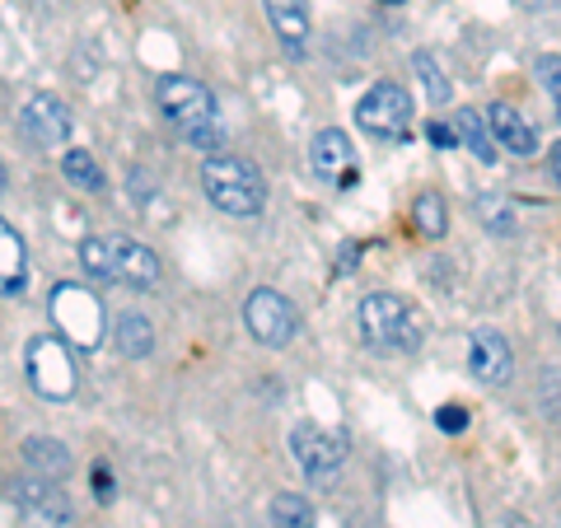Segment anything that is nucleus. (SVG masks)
I'll list each match as a JSON object with an SVG mask.
<instances>
[{"label":"nucleus","mask_w":561,"mask_h":528,"mask_svg":"<svg viewBox=\"0 0 561 528\" xmlns=\"http://www.w3.org/2000/svg\"><path fill=\"white\" fill-rule=\"evenodd\" d=\"M61 173H66V183L80 187V192H99L103 187V169L94 164L90 150H66L61 154Z\"/></svg>","instance_id":"obj_22"},{"label":"nucleus","mask_w":561,"mask_h":528,"mask_svg":"<svg viewBox=\"0 0 561 528\" xmlns=\"http://www.w3.org/2000/svg\"><path fill=\"white\" fill-rule=\"evenodd\" d=\"M272 528H313V505L295 491H280L272 496Z\"/></svg>","instance_id":"obj_23"},{"label":"nucleus","mask_w":561,"mask_h":528,"mask_svg":"<svg viewBox=\"0 0 561 528\" xmlns=\"http://www.w3.org/2000/svg\"><path fill=\"white\" fill-rule=\"evenodd\" d=\"M389 5H398V0H389Z\"/></svg>","instance_id":"obj_31"},{"label":"nucleus","mask_w":561,"mask_h":528,"mask_svg":"<svg viewBox=\"0 0 561 528\" xmlns=\"http://www.w3.org/2000/svg\"><path fill=\"white\" fill-rule=\"evenodd\" d=\"M472 210H478V220L486 225L491 234H515L519 230V216H515V206L501 197V192H482L478 202H472Z\"/></svg>","instance_id":"obj_21"},{"label":"nucleus","mask_w":561,"mask_h":528,"mask_svg":"<svg viewBox=\"0 0 561 528\" xmlns=\"http://www.w3.org/2000/svg\"><path fill=\"white\" fill-rule=\"evenodd\" d=\"M468 365L486 389H501V383H511V375H515V351L496 328H478L468 337Z\"/></svg>","instance_id":"obj_12"},{"label":"nucleus","mask_w":561,"mask_h":528,"mask_svg":"<svg viewBox=\"0 0 561 528\" xmlns=\"http://www.w3.org/2000/svg\"><path fill=\"white\" fill-rule=\"evenodd\" d=\"M412 225L421 239H440L449 230V210H445V197L440 192H421L412 202Z\"/></svg>","instance_id":"obj_20"},{"label":"nucleus","mask_w":561,"mask_h":528,"mask_svg":"<svg viewBox=\"0 0 561 528\" xmlns=\"http://www.w3.org/2000/svg\"><path fill=\"white\" fill-rule=\"evenodd\" d=\"M24 375L33 383V393L47 398V402H66L70 393H76L80 383V369H76V351H70V342L61 337H33L24 346Z\"/></svg>","instance_id":"obj_6"},{"label":"nucleus","mask_w":561,"mask_h":528,"mask_svg":"<svg viewBox=\"0 0 561 528\" xmlns=\"http://www.w3.org/2000/svg\"><path fill=\"white\" fill-rule=\"evenodd\" d=\"M262 10H267L276 38L286 43L290 57H305L309 51V5L305 0H262Z\"/></svg>","instance_id":"obj_15"},{"label":"nucleus","mask_w":561,"mask_h":528,"mask_svg":"<svg viewBox=\"0 0 561 528\" xmlns=\"http://www.w3.org/2000/svg\"><path fill=\"white\" fill-rule=\"evenodd\" d=\"M538 80H542V90L552 94L557 113H561V57H538Z\"/></svg>","instance_id":"obj_25"},{"label":"nucleus","mask_w":561,"mask_h":528,"mask_svg":"<svg viewBox=\"0 0 561 528\" xmlns=\"http://www.w3.org/2000/svg\"><path fill=\"white\" fill-rule=\"evenodd\" d=\"M435 426H440L445 435H459V431H468V412L459 408V402H445V408L435 412Z\"/></svg>","instance_id":"obj_26"},{"label":"nucleus","mask_w":561,"mask_h":528,"mask_svg":"<svg viewBox=\"0 0 561 528\" xmlns=\"http://www.w3.org/2000/svg\"><path fill=\"white\" fill-rule=\"evenodd\" d=\"M486 127H491V136H496L501 150L519 154V160L538 154V131L524 122L519 108H511V103H491V108H486Z\"/></svg>","instance_id":"obj_14"},{"label":"nucleus","mask_w":561,"mask_h":528,"mask_svg":"<svg viewBox=\"0 0 561 528\" xmlns=\"http://www.w3.org/2000/svg\"><path fill=\"white\" fill-rule=\"evenodd\" d=\"M47 313H51V323H57L61 337L80 351H94L103 337H108V313H103L99 295L76 286V280H61V286L47 295Z\"/></svg>","instance_id":"obj_5"},{"label":"nucleus","mask_w":561,"mask_h":528,"mask_svg":"<svg viewBox=\"0 0 561 528\" xmlns=\"http://www.w3.org/2000/svg\"><path fill=\"white\" fill-rule=\"evenodd\" d=\"M202 187L225 216H257L267 206V179L243 154H206Z\"/></svg>","instance_id":"obj_4"},{"label":"nucleus","mask_w":561,"mask_h":528,"mask_svg":"<svg viewBox=\"0 0 561 528\" xmlns=\"http://www.w3.org/2000/svg\"><path fill=\"white\" fill-rule=\"evenodd\" d=\"M290 454H295V463L305 468L309 482H332V472L346 463V435L305 421V426L290 431Z\"/></svg>","instance_id":"obj_8"},{"label":"nucleus","mask_w":561,"mask_h":528,"mask_svg":"<svg viewBox=\"0 0 561 528\" xmlns=\"http://www.w3.org/2000/svg\"><path fill=\"white\" fill-rule=\"evenodd\" d=\"M113 342H117V351L127 360H146L154 351V328H150L146 313L127 309V313H117V319H113Z\"/></svg>","instance_id":"obj_18"},{"label":"nucleus","mask_w":561,"mask_h":528,"mask_svg":"<svg viewBox=\"0 0 561 528\" xmlns=\"http://www.w3.org/2000/svg\"><path fill=\"white\" fill-rule=\"evenodd\" d=\"M10 501L20 505L33 524H43V528H66L70 519H76V509H70L61 482L33 478V472H28V478H20V482H10Z\"/></svg>","instance_id":"obj_11"},{"label":"nucleus","mask_w":561,"mask_h":528,"mask_svg":"<svg viewBox=\"0 0 561 528\" xmlns=\"http://www.w3.org/2000/svg\"><path fill=\"white\" fill-rule=\"evenodd\" d=\"M426 136L435 140V146H445V150L459 146V136H454V127H445V122H431V131H426Z\"/></svg>","instance_id":"obj_27"},{"label":"nucleus","mask_w":561,"mask_h":528,"mask_svg":"<svg viewBox=\"0 0 561 528\" xmlns=\"http://www.w3.org/2000/svg\"><path fill=\"white\" fill-rule=\"evenodd\" d=\"M94 491H99V501H113V478H108V468H94Z\"/></svg>","instance_id":"obj_28"},{"label":"nucleus","mask_w":561,"mask_h":528,"mask_svg":"<svg viewBox=\"0 0 561 528\" xmlns=\"http://www.w3.org/2000/svg\"><path fill=\"white\" fill-rule=\"evenodd\" d=\"M0 192H5V164H0Z\"/></svg>","instance_id":"obj_30"},{"label":"nucleus","mask_w":561,"mask_h":528,"mask_svg":"<svg viewBox=\"0 0 561 528\" xmlns=\"http://www.w3.org/2000/svg\"><path fill=\"white\" fill-rule=\"evenodd\" d=\"M412 66H416L421 84H426V99H431V103H449V80L440 76V61H435L431 51H416Z\"/></svg>","instance_id":"obj_24"},{"label":"nucleus","mask_w":561,"mask_h":528,"mask_svg":"<svg viewBox=\"0 0 561 528\" xmlns=\"http://www.w3.org/2000/svg\"><path fill=\"white\" fill-rule=\"evenodd\" d=\"M80 262L84 272L99 276V280H113V286H131V290H150L160 286V253L140 239L127 234H94L80 243Z\"/></svg>","instance_id":"obj_1"},{"label":"nucleus","mask_w":561,"mask_h":528,"mask_svg":"<svg viewBox=\"0 0 561 528\" xmlns=\"http://www.w3.org/2000/svg\"><path fill=\"white\" fill-rule=\"evenodd\" d=\"M154 99H160L164 117L173 122L187 146L197 150H216L220 154V113H216V94L206 90L202 80L192 76H164L154 84Z\"/></svg>","instance_id":"obj_2"},{"label":"nucleus","mask_w":561,"mask_h":528,"mask_svg":"<svg viewBox=\"0 0 561 528\" xmlns=\"http://www.w3.org/2000/svg\"><path fill=\"white\" fill-rule=\"evenodd\" d=\"M28 290V249L20 230L0 216V295H24Z\"/></svg>","instance_id":"obj_16"},{"label":"nucleus","mask_w":561,"mask_h":528,"mask_svg":"<svg viewBox=\"0 0 561 528\" xmlns=\"http://www.w3.org/2000/svg\"><path fill=\"white\" fill-rule=\"evenodd\" d=\"M454 136H459V146H468L482 164H496V136H491L482 113H472V108L454 113Z\"/></svg>","instance_id":"obj_19"},{"label":"nucleus","mask_w":561,"mask_h":528,"mask_svg":"<svg viewBox=\"0 0 561 528\" xmlns=\"http://www.w3.org/2000/svg\"><path fill=\"white\" fill-rule=\"evenodd\" d=\"M243 328H249L262 346H290L295 328H300V313H295V305L280 290L257 286L243 299Z\"/></svg>","instance_id":"obj_7"},{"label":"nucleus","mask_w":561,"mask_h":528,"mask_svg":"<svg viewBox=\"0 0 561 528\" xmlns=\"http://www.w3.org/2000/svg\"><path fill=\"white\" fill-rule=\"evenodd\" d=\"M356 323H360V337L365 346L375 351H416L421 337H426V319L412 299L389 295V290H375L360 299L356 309Z\"/></svg>","instance_id":"obj_3"},{"label":"nucleus","mask_w":561,"mask_h":528,"mask_svg":"<svg viewBox=\"0 0 561 528\" xmlns=\"http://www.w3.org/2000/svg\"><path fill=\"white\" fill-rule=\"evenodd\" d=\"M20 127L38 150H57L70 136V113H66V103L57 94H33L24 103V113H20Z\"/></svg>","instance_id":"obj_13"},{"label":"nucleus","mask_w":561,"mask_h":528,"mask_svg":"<svg viewBox=\"0 0 561 528\" xmlns=\"http://www.w3.org/2000/svg\"><path fill=\"white\" fill-rule=\"evenodd\" d=\"M356 122L370 136H402L408 131V122H412V94L402 90V84H393V80H379V84H370V90L360 94Z\"/></svg>","instance_id":"obj_9"},{"label":"nucleus","mask_w":561,"mask_h":528,"mask_svg":"<svg viewBox=\"0 0 561 528\" xmlns=\"http://www.w3.org/2000/svg\"><path fill=\"white\" fill-rule=\"evenodd\" d=\"M552 173H557V183H561V140L552 146Z\"/></svg>","instance_id":"obj_29"},{"label":"nucleus","mask_w":561,"mask_h":528,"mask_svg":"<svg viewBox=\"0 0 561 528\" xmlns=\"http://www.w3.org/2000/svg\"><path fill=\"white\" fill-rule=\"evenodd\" d=\"M24 463H28L33 478H47V482H66L70 468H76L70 449L61 445V439H47V435L24 439Z\"/></svg>","instance_id":"obj_17"},{"label":"nucleus","mask_w":561,"mask_h":528,"mask_svg":"<svg viewBox=\"0 0 561 528\" xmlns=\"http://www.w3.org/2000/svg\"><path fill=\"white\" fill-rule=\"evenodd\" d=\"M309 164L328 187H337V192H351L360 183V164H356V150H351V136L337 131V127H323L319 136H313Z\"/></svg>","instance_id":"obj_10"}]
</instances>
